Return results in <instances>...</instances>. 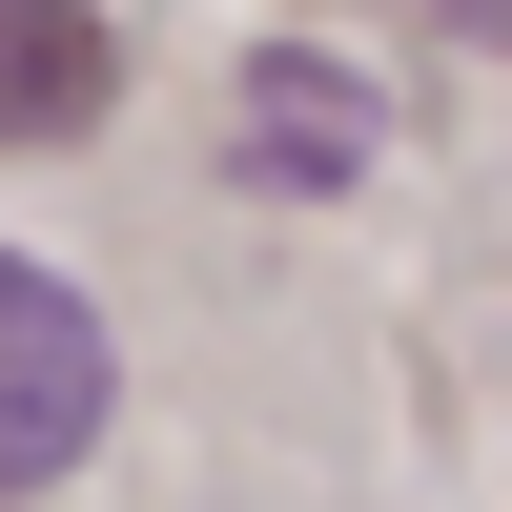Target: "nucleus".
Returning <instances> with one entry per match:
<instances>
[{
  "label": "nucleus",
  "mask_w": 512,
  "mask_h": 512,
  "mask_svg": "<svg viewBox=\"0 0 512 512\" xmlns=\"http://www.w3.org/2000/svg\"><path fill=\"white\" fill-rule=\"evenodd\" d=\"M82 431H103V308L0 246V492L82 472Z\"/></svg>",
  "instance_id": "f257e3e1"
},
{
  "label": "nucleus",
  "mask_w": 512,
  "mask_h": 512,
  "mask_svg": "<svg viewBox=\"0 0 512 512\" xmlns=\"http://www.w3.org/2000/svg\"><path fill=\"white\" fill-rule=\"evenodd\" d=\"M369 144H390V123H369V82L328 62V41H267V62H246V164H267V185H349Z\"/></svg>",
  "instance_id": "f03ea898"
},
{
  "label": "nucleus",
  "mask_w": 512,
  "mask_h": 512,
  "mask_svg": "<svg viewBox=\"0 0 512 512\" xmlns=\"http://www.w3.org/2000/svg\"><path fill=\"white\" fill-rule=\"evenodd\" d=\"M103 103H123V41L82 0H0V144H82Z\"/></svg>",
  "instance_id": "7ed1b4c3"
},
{
  "label": "nucleus",
  "mask_w": 512,
  "mask_h": 512,
  "mask_svg": "<svg viewBox=\"0 0 512 512\" xmlns=\"http://www.w3.org/2000/svg\"><path fill=\"white\" fill-rule=\"evenodd\" d=\"M431 21H492V0H431Z\"/></svg>",
  "instance_id": "20e7f679"
}]
</instances>
